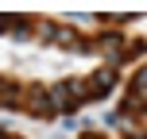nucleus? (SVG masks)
<instances>
[{
	"label": "nucleus",
	"instance_id": "obj_1",
	"mask_svg": "<svg viewBox=\"0 0 147 139\" xmlns=\"http://www.w3.org/2000/svg\"><path fill=\"white\" fill-rule=\"evenodd\" d=\"M112 81H116V73H112V70H101V73L93 77V93H101V89H109Z\"/></svg>",
	"mask_w": 147,
	"mask_h": 139
},
{
	"label": "nucleus",
	"instance_id": "obj_2",
	"mask_svg": "<svg viewBox=\"0 0 147 139\" xmlns=\"http://www.w3.org/2000/svg\"><path fill=\"white\" fill-rule=\"evenodd\" d=\"M136 93H147V66L136 73Z\"/></svg>",
	"mask_w": 147,
	"mask_h": 139
}]
</instances>
